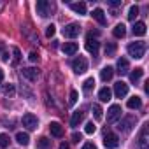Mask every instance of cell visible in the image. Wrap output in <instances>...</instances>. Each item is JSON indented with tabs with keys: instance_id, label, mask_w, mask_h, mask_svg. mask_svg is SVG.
I'll list each match as a JSON object with an SVG mask.
<instances>
[{
	"instance_id": "603a6c76",
	"label": "cell",
	"mask_w": 149,
	"mask_h": 149,
	"mask_svg": "<svg viewBox=\"0 0 149 149\" xmlns=\"http://www.w3.org/2000/svg\"><path fill=\"white\" fill-rule=\"evenodd\" d=\"M112 33H114V37H118V39H123V37H125V33H126V26H125L123 23H119V25H116V26H114Z\"/></svg>"
},
{
	"instance_id": "9c48e42d",
	"label": "cell",
	"mask_w": 149,
	"mask_h": 149,
	"mask_svg": "<svg viewBox=\"0 0 149 149\" xmlns=\"http://www.w3.org/2000/svg\"><path fill=\"white\" fill-rule=\"evenodd\" d=\"M118 144H119V139H118L116 133H105V137H104V146H105L107 149H114V147H118Z\"/></svg>"
},
{
	"instance_id": "d6a6232c",
	"label": "cell",
	"mask_w": 149,
	"mask_h": 149,
	"mask_svg": "<svg viewBox=\"0 0 149 149\" xmlns=\"http://www.w3.org/2000/svg\"><path fill=\"white\" fill-rule=\"evenodd\" d=\"M95 130H97V126L93 125V121H90V123H86V128H84V132H86L88 135H91V133H95Z\"/></svg>"
},
{
	"instance_id": "ab89813d",
	"label": "cell",
	"mask_w": 149,
	"mask_h": 149,
	"mask_svg": "<svg viewBox=\"0 0 149 149\" xmlns=\"http://www.w3.org/2000/svg\"><path fill=\"white\" fill-rule=\"evenodd\" d=\"M83 149H97V146H95L93 142H86V144L83 146Z\"/></svg>"
},
{
	"instance_id": "e575fe53",
	"label": "cell",
	"mask_w": 149,
	"mask_h": 149,
	"mask_svg": "<svg viewBox=\"0 0 149 149\" xmlns=\"http://www.w3.org/2000/svg\"><path fill=\"white\" fill-rule=\"evenodd\" d=\"M13 54H14V63H18L21 60V51L18 47H13Z\"/></svg>"
},
{
	"instance_id": "277c9868",
	"label": "cell",
	"mask_w": 149,
	"mask_h": 149,
	"mask_svg": "<svg viewBox=\"0 0 149 149\" xmlns=\"http://www.w3.org/2000/svg\"><path fill=\"white\" fill-rule=\"evenodd\" d=\"M139 149H149V123H146L139 135Z\"/></svg>"
},
{
	"instance_id": "4316f807",
	"label": "cell",
	"mask_w": 149,
	"mask_h": 149,
	"mask_svg": "<svg viewBox=\"0 0 149 149\" xmlns=\"http://www.w3.org/2000/svg\"><path fill=\"white\" fill-rule=\"evenodd\" d=\"M137 16H139V7H137V6H132L130 11H128V19H130V21H135Z\"/></svg>"
},
{
	"instance_id": "d6986e66",
	"label": "cell",
	"mask_w": 149,
	"mask_h": 149,
	"mask_svg": "<svg viewBox=\"0 0 149 149\" xmlns=\"http://www.w3.org/2000/svg\"><path fill=\"white\" fill-rule=\"evenodd\" d=\"M98 47H100V42H98V40H95V39H88V40H86V49H88L90 53L97 54V53H98Z\"/></svg>"
},
{
	"instance_id": "ac0fdd59",
	"label": "cell",
	"mask_w": 149,
	"mask_h": 149,
	"mask_svg": "<svg viewBox=\"0 0 149 149\" xmlns=\"http://www.w3.org/2000/svg\"><path fill=\"white\" fill-rule=\"evenodd\" d=\"M132 32H133V35H137V37H142V35H146V23H142V21H137V23L133 25Z\"/></svg>"
},
{
	"instance_id": "7bdbcfd3",
	"label": "cell",
	"mask_w": 149,
	"mask_h": 149,
	"mask_svg": "<svg viewBox=\"0 0 149 149\" xmlns=\"http://www.w3.org/2000/svg\"><path fill=\"white\" fill-rule=\"evenodd\" d=\"M2 81H4V70L0 68V84H2Z\"/></svg>"
},
{
	"instance_id": "8d00e7d4",
	"label": "cell",
	"mask_w": 149,
	"mask_h": 149,
	"mask_svg": "<svg viewBox=\"0 0 149 149\" xmlns=\"http://www.w3.org/2000/svg\"><path fill=\"white\" fill-rule=\"evenodd\" d=\"M83 139V135L81 133H77V132H74L72 133V142H76V144H79V140Z\"/></svg>"
},
{
	"instance_id": "30bf717a",
	"label": "cell",
	"mask_w": 149,
	"mask_h": 149,
	"mask_svg": "<svg viewBox=\"0 0 149 149\" xmlns=\"http://www.w3.org/2000/svg\"><path fill=\"white\" fill-rule=\"evenodd\" d=\"M21 74H23V77L28 79V81H37V77H39V68H35V67H26V68L21 70Z\"/></svg>"
},
{
	"instance_id": "60d3db41",
	"label": "cell",
	"mask_w": 149,
	"mask_h": 149,
	"mask_svg": "<svg viewBox=\"0 0 149 149\" xmlns=\"http://www.w3.org/2000/svg\"><path fill=\"white\" fill-rule=\"evenodd\" d=\"M2 60H4V61H9V54H7V53H2Z\"/></svg>"
},
{
	"instance_id": "ba28073f",
	"label": "cell",
	"mask_w": 149,
	"mask_h": 149,
	"mask_svg": "<svg viewBox=\"0 0 149 149\" xmlns=\"http://www.w3.org/2000/svg\"><path fill=\"white\" fill-rule=\"evenodd\" d=\"M81 32V26L77 23H68L65 28H63V35L68 37V39H74V37H77Z\"/></svg>"
},
{
	"instance_id": "9a60e30c",
	"label": "cell",
	"mask_w": 149,
	"mask_h": 149,
	"mask_svg": "<svg viewBox=\"0 0 149 149\" xmlns=\"http://www.w3.org/2000/svg\"><path fill=\"white\" fill-rule=\"evenodd\" d=\"M112 76H114V68H112V67H104V68L100 70V77H102V81H104V83L111 81V79H112Z\"/></svg>"
},
{
	"instance_id": "836d02e7",
	"label": "cell",
	"mask_w": 149,
	"mask_h": 149,
	"mask_svg": "<svg viewBox=\"0 0 149 149\" xmlns=\"http://www.w3.org/2000/svg\"><path fill=\"white\" fill-rule=\"evenodd\" d=\"M54 32H56V26H54V25L46 26V37H53V35H54Z\"/></svg>"
},
{
	"instance_id": "4dcf8cb0",
	"label": "cell",
	"mask_w": 149,
	"mask_h": 149,
	"mask_svg": "<svg viewBox=\"0 0 149 149\" xmlns=\"http://www.w3.org/2000/svg\"><path fill=\"white\" fill-rule=\"evenodd\" d=\"M14 91H16V90H14V84H6V86H4V95H6V97H13Z\"/></svg>"
},
{
	"instance_id": "5bb4252c",
	"label": "cell",
	"mask_w": 149,
	"mask_h": 149,
	"mask_svg": "<svg viewBox=\"0 0 149 149\" xmlns=\"http://www.w3.org/2000/svg\"><path fill=\"white\" fill-rule=\"evenodd\" d=\"M83 119H84V112L83 111H76V112L72 114V118H70V126H74V128L79 126Z\"/></svg>"
},
{
	"instance_id": "ffe728a7",
	"label": "cell",
	"mask_w": 149,
	"mask_h": 149,
	"mask_svg": "<svg viewBox=\"0 0 149 149\" xmlns=\"http://www.w3.org/2000/svg\"><path fill=\"white\" fill-rule=\"evenodd\" d=\"M70 9H72L74 13H77L79 16L86 14V4H84V2H76V4H70Z\"/></svg>"
},
{
	"instance_id": "7a4b0ae2",
	"label": "cell",
	"mask_w": 149,
	"mask_h": 149,
	"mask_svg": "<svg viewBox=\"0 0 149 149\" xmlns=\"http://www.w3.org/2000/svg\"><path fill=\"white\" fill-rule=\"evenodd\" d=\"M137 125V118L135 116H132V114H128V116H125V118H121L119 119V123H118V130L119 132H125V133H128V132H132L133 130V126Z\"/></svg>"
},
{
	"instance_id": "b9f144b4",
	"label": "cell",
	"mask_w": 149,
	"mask_h": 149,
	"mask_svg": "<svg viewBox=\"0 0 149 149\" xmlns=\"http://www.w3.org/2000/svg\"><path fill=\"white\" fill-rule=\"evenodd\" d=\"M60 149H68V144H67V142H61V144H60Z\"/></svg>"
},
{
	"instance_id": "f546056e",
	"label": "cell",
	"mask_w": 149,
	"mask_h": 149,
	"mask_svg": "<svg viewBox=\"0 0 149 149\" xmlns=\"http://www.w3.org/2000/svg\"><path fill=\"white\" fill-rule=\"evenodd\" d=\"M9 142H11L9 135H6V133H0V147H7V146H9Z\"/></svg>"
},
{
	"instance_id": "44dd1931",
	"label": "cell",
	"mask_w": 149,
	"mask_h": 149,
	"mask_svg": "<svg viewBox=\"0 0 149 149\" xmlns=\"http://www.w3.org/2000/svg\"><path fill=\"white\" fill-rule=\"evenodd\" d=\"M126 105H128V109H140V107H142V98L135 95V97L128 98V104H126Z\"/></svg>"
},
{
	"instance_id": "f35d334b",
	"label": "cell",
	"mask_w": 149,
	"mask_h": 149,
	"mask_svg": "<svg viewBox=\"0 0 149 149\" xmlns=\"http://www.w3.org/2000/svg\"><path fill=\"white\" fill-rule=\"evenodd\" d=\"M28 58H30V61H37V60H39V54H37V53H35V51H32V53H30V56H28Z\"/></svg>"
},
{
	"instance_id": "ee69618b",
	"label": "cell",
	"mask_w": 149,
	"mask_h": 149,
	"mask_svg": "<svg viewBox=\"0 0 149 149\" xmlns=\"http://www.w3.org/2000/svg\"><path fill=\"white\" fill-rule=\"evenodd\" d=\"M2 47H4V44H2V42H0V53H2Z\"/></svg>"
},
{
	"instance_id": "6da1fadb",
	"label": "cell",
	"mask_w": 149,
	"mask_h": 149,
	"mask_svg": "<svg viewBox=\"0 0 149 149\" xmlns=\"http://www.w3.org/2000/svg\"><path fill=\"white\" fill-rule=\"evenodd\" d=\"M128 54L132 58H135V60L144 58V54H146V42H132L128 46Z\"/></svg>"
},
{
	"instance_id": "e0dca14e",
	"label": "cell",
	"mask_w": 149,
	"mask_h": 149,
	"mask_svg": "<svg viewBox=\"0 0 149 149\" xmlns=\"http://www.w3.org/2000/svg\"><path fill=\"white\" fill-rule=\"evenodd\" d=\"M49 130H51V135H53V137H58V139H60V137L63 135V126H61L60 123H56V121H53V123L49 125Z\"/></svg>"
},
{
	"instance_id": "74e56055",
	"label": "cell",
	"mask_w": 149,
	"mask_h": 149,
	"mask_svg": "<svg viewBox=\"0 0 149 149\" xmlns=\"http://www.w3.org/2000/svg\"><path fill=\"white\" fill-rule=\"evenodd\" d=\"M109 6L111 7H119V6H123V0H109Z\"/></svg>"
},
{
	"instance_id": "7402d4cb",
	"label": "cell",
	"mask_w": 149,
	"mask_h": 149,
	"mask_svg": "<svg viewBox=\"0 0 149 149\" xmlns=\"http://www.w3.org/2000/svg\"><path fill=\"white\" fill-rule=\"evenodd\" d=\"M111 97H112V91L105 86V88H102L100 91H98V98H100V102H109L111 100Z\"/></svg>"
},
{
	"instance_id": "52a82bcc",
	"label": "cell",
	"mask_w": 149,
	"mask_h": 149,
	"mask_svg": "<svg viewBox=\"0 0 149 149\" xmlns=\"http://www.w3.org/2000/svg\"><path fill=\"white\" fill-rule=\"evenodd\" d=\"M51 11H53L51 2H47V0H39V2H37V13H39L42 18L49 16V14H51Z\"/></svg>"
},
{
	"instance_id": "1f68e13d",
	"label": "cell",
	"mask_w": 149,
	"mask_h": 149,
	"mask_svg": "<svg viewBox=\"0 0 149 149\" xmlns=\"http://www.w3.org/2000/svg\"><path fill=\"white\" fill-rule=\"evenodd\" d=\"M95 86V79L93 77H90V79H86L84 81V84H83V88H84V91H90L91 88Z\"/></svg>"
},
{
	"instance_id": "484cf974",
	"label": "cell",
	"mask_w": 149,
	"mask_h": 149,
	"mask_svg": "<svg viewBox=\"0 0 149 149\" xmlns=\"http://www.w3.org/2000/svg\"><path fill=\"white\" fill-rule=\"evenodd\" d=\"M142 74H144L142 68H135L133 72H130V81H132V83H137V81L142 77Z\"/></svg>"
},
{
	"instance_id": "cb8c5ba5",
	"label": "cell",
	"mask_w": 149,
	"mask_h": 149,
	"mask_svg": "<svg viewBox=\"0 0 149 149\" xmlns=\"http://www.w3.org/2000/svg\"><path fill=\"white\" fill-rule=\"evenodd\" d=\"M16 142H18V144H21V146H26V144L30 142L28 133H25V132H18V133H16Z\"/></svg>"
},
{
	"instance_id": "5b68a950",
	"label": "cell",
	"mask_w": 149,
	"mask_h": 149,
	"mask_svg": "<svg viewBox=\"0 0 149 149\" xmlns=\"http://www.w3.org/2000/svg\"><path fill=\"white\" fill-rule=\"evenodd\" d=\"M121 105H118V104H114V105H111L109 107V111H107V123H116L118 119H121Z\"/></svg>"
},
{
	"instance_id": "7c38bea8",
	"label": "cell",
	"mask_w": 149,
	"mask_h": 149,
	"mask_svg": "<svg viewBox=\"0 0 149 149\" xmlns=\"http://www.w3.org/2000/svg\"><path fill=\"white\" fill-rule=\"evenodd\" d=\"M128 70H130V65H128V60L126 58H119L118 60V74H119V76H125V74H128Z\"/></svg>"
},
{
	"instance_id": "d4e9b609",
	"label": "cell",
	"mask_w": 149,
	"mask_h": 149,
	"mask_svg": "<svg viewBox=\"0 0 149 149\" xmlns=\"http://www.w3.org/2000/svg\"><path fill=\"white\" fill-rule=\"evenodd\" d=\"M37 147H39V149H49V147H51V140H49L47 137H40V139L37 140Z\"/></svg>"
},
{
	"instance_id": "2e32d148",
	"label": "cell",
	"mask_w": 149,
	"mask_h": 149,
	"mask_svg": "<svg viewBox=\"0 0 149 149\" xmlns=\"http://www.w3.org/2000/svg\"><path fill=\"white\" fill-rule=\"evenodd\" d=\"M91 16H93V19H97L100 25H105L107 23V19H105V13L100 9V7H97V9H93V13H91Z\"/></svg>"
},
{
	"instance_id": "d590c367",
	"label": "cell",
	"mask_w": 149,
	"mask_h": 149,
	"mask_svg": "<svg viewBox=\"0 0 149 149\" xmlns=\"http://www.w3.org/2000/svg\"><path fill=\"white\" fill-rule=\"evenodd\" d=\"M76 102H77V91L72 90V91H70V105H74Z\"/></svg>"
},
{
	"instance_id": "4fadbf2b",
	"label": "cell",
	"mask_w": 149,
	"mask_h": 149,
	"mask_svg": "<svg viewBox=\"0 0 149 149\" xmlns=\"http://www.w3.org/2000/svg\"><path fill=\"white\" fill-rule=\"evenodd\" d=\"M61 49H63V53H65V54L72 56V54H76V53H77L79 46H77V42H65Z\"/></svg>"
},
{
	"instance_id": "f1b7e54d",
	"label": "cell",
	"mask_w": 149,
	"mask_h": 149,
	"mask_svg": "<svg viewBox=\"0 0 149 149\" xmlns=\"http://www.w3.org/2000/svg\"><path fill=\"white\" fill-rule=\"evenodd\" d=\"M102 107L98 105V104H93V116H95V119H102Z\"/></svg>"
},
{
	"instance_id": "8fae6325",
	"label": "cell",
	"mask_w": 149,
	"mask_h": 149,
	"mask_svg": "<svg viewBox=\"0 0 149 149\" xmlns=\"http://www.w3.org/2000/svg\"><path fill=\"white\" fill-rule=\"evenodd\" d=\"M114 95H116L118 98L126 97V95H128V84H126V83H123V81L116 83V84H114Z\"/></svg>"
},
{
	"instance_id": "83f0119b",
	"label": "cell",
	"mask_w": 149,
	"mask_h": 149,
	"mask_svg": "<svg viewBox=\"0 0 149 149\" xmlns=\"http://www.w3.org/2000/svg\"><path fill=\"white\" fill-rule=\"evenodd\" d=\"M114 53H116V44L114 42H107L105 44V54L107 56H114Z\"/></svg>"
},
{
	"instance_id": "8992f818",
	"label": "cell",
	"mask_w": 149,
	"mask_h": 149,
	"mask_svg": "<svg viewBox=\"0 0 149 149\" xmlns=\"http://www.w3.org/2000/svg\"><path fill=\"white\" fill-rule=\"evenodd\" d=\"M21 123H23V126H25L26 130H37V126H39V119H37V116H33L32 112L25 114L23 119H21Z\"/></svg>"
},
{
	"instance_id": "3957f363",
	"label": "cell",
	"mask_w": 149,
	"mask_h": 149,
	"mask_svg": "<svg viewBox=\"0 0 149 149\" xmlns=\"http://www.w3.org/2000/svg\"><path fill=\"white\" fill-rule=\"evenodd\" d=\"M72 70L76 74H84L88 70V60L84 56H77L72 60Z\"/></svg>"
}]
</instances>
